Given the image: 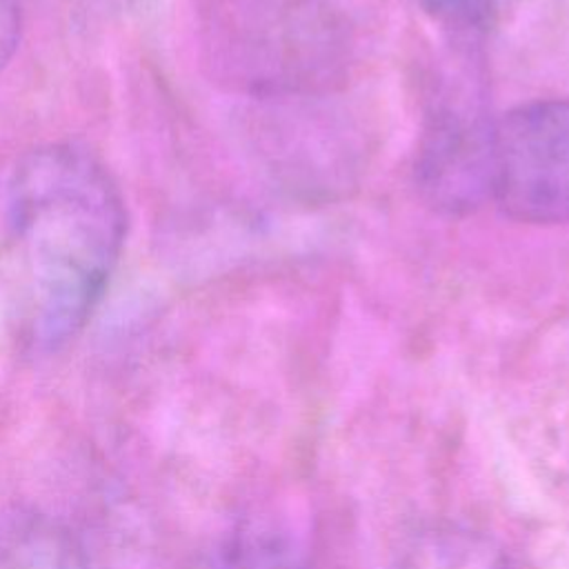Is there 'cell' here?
I'll return each mask as SVG.
<instances>
[{
    "label": "cell",
    "mask_w": 569,
    "mask_h": 569,
    "mask_svg": "<svg viewBox=\"0 0 569 569\" xmlns=\"http://www.w3.org/2000/svg\"><path fill=\"white\" fill-rule=\"evenodd\" d=\"M529 224H569V100H538L493 129L491 198Z\"/></svg>",
    "instance_id": "2"
},
{
    "label": "cell",
    "mask_w": 569,
    "mask_h": 569,
    "mask_svg": "<svg viewBox=\"0 0 569 569\" xmlns=\"http://www.w3.org/2000/svg\"><path fill=\"white\" fill-rule=\"evenodd\" d=\"M0 569H89V558L67 522L36 507H13L0 513Z\"/></svg>",
    "instance_id": "4"
},
{
    "label": "cell",
    "mask_w": 569,
    "mask_h": 569,
    "mask_svg": "<svg viewBox=\"0 0 569 569\" xmlns=\"http://www.w3.org/2000/svg\"><path fill=\"white\" fill-rule=\"evenodd\" d=\"M20 320L38 351L64 347L102 300L127 238V207L84 147L51 142L18 158L4 189Z\"/></svg>",
    "instance_id": "1"
},
{
    "label": "cell",
    "mask_w": 569,
    "mask_h": 569,
    "mask_svg": "<svg viewBox=\"0 0 569 569\" xmlns=\"http://www.w3.org/2000/svg\"><path fill=\"white\" fill-rule=\"evenodd\" d=\"M231 569H309L298 545L273 525L244 527L231 547Z\"/></svg>",
    "instance_id": "6"
},
{
    "label": "cell",
    "mask_w": 569,
    "mask_h": 569,
    "mask_svg": "<svg viewBox=\"0 0 569 569\" xmlns=\"http://www.w3.org/2000/svg\"><path fill=\"white\" fill-rule=\"evenodd\" d=\"M440 27L456 33H471L489 20L496 0H413Z\"/></svg>",
    "instance_id": "7"
},
{
    "label": "cell",
    "mask_w": 569,
    "mask_h": 569,
    "mask_svg": "<svg viewBox=\"0 0 569 569\" xmlns=\"http://www.w3.org/2000/svg\"><path fill=\"white\" fill-rule=\"evenodd\" d=\"M493 129L473 87L458 82L433 98L416 153V184L427 204L462 216L491 198Z\"/></svg>",
    "instance_id": "3"
},
{
    "label": "cell",
    "mask_w": 569,
    "mask_h": 569,
    "mask_svg": "<svg viewBox=\"0 0 569 569\" xmlns=\"http://www.w3.org/2000/svg\"><path fill=\"white\" fill-rule=\"evenodd\" d=\"M22 33L20 0H0V71L13 58Z\"/></svg>",
    "instance_id": "8"
},
{
    "label": "cell",
    "mask_w": 569,
    "mask_h": 569,
    "mask_svg": "<svg viewBox=\"0 0 569 569\" xmlns=\"http://www.w3.org/2000/svg\"><path fill=\"white\" fill-rule=\"evenodd\" d=\"M98 2H102V4H107V7H127V4H131V2H136V0H98Z\"/></svg>",
    "instance_id": "9"
},
{
    "label": "cell",
    "mask_w": 569,
    "mask_h": 569,
    "mask_svg": "<svg viewBox=\"0 0 569 569\" xmlns=\"http://www.w3.org/2000/svg\"><path fill=\"white\" fill-rule=\"evenodd\" d=\"M391 569H518L489 533L462 522H427L407 533Z\"/></svg>",
    "instance_id": "5"
}]
</instances>
